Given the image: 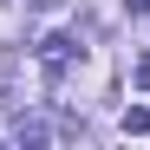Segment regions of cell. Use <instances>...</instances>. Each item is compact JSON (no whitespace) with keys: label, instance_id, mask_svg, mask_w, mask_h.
<instances>
[{"label":"cell","instance_id":"1","mask_svg":"<svg viewBox=\"0 0 150 150\" xmlns=\"http://www.w3.org/2000/svg\"><path fill=\"white\" fill-rule=\"evenodd\" d=\"M72 59H79V39H72V33H52V39L39 46V65H46V79H59Z\"/></svg>","mask_w":150,"mask_h":150},{"label":"cell","instance_id":"2","mask_svg":"<svg viewBox=\"0 0 150 150\" xmlns=\"http://www.w3.org/2000/svg\"><path fill=\"white\" fill-rule=\"evenodd\" d=\"M13 137H20V144H39V137H46V124H39V117H20V124H13Z\"/></svg>","mask_w":150,"mask_h":150},{"label":"cell","instance_id":"3","mask_svg":"<svg viewBox=\"0 0 150 150\" xmlns=\"http://www.w3.org/2000/svg\"><path fill=\"white\" fill-rule=\"evenodd\" d=\"M137 131H150V111H144V105L124 111V137H137Z\"/></svg>","mask_w":150,"mask_h":150},{"label":"cell","instance_id":"4","mask_svg":"<svg viewBox=\"0 0 150 150\" xmlns=\"http://www.w3.org/2000/svg\"><path fill=\"white\" fill-rule=\"evenodd\" d=\"M124 7H131V13H150V0H124Z\"/></svg>","mask_w":150,"mask_h":150},{"label":"cell","instance_id":"5","mask_svg":"<svg viewBox=\"0 0 150 150\" xmlns=\"http://www.w3.org/2000/svg\"><path fill=\"white\" fill-rule=\"evenodd\" d=\"M33 7H59V0H33Z\"/></svg>","mask_w":150,"mask_h":150}]
</instances>
